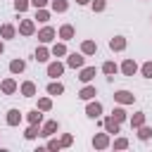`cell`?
Instances as JSON below:
<instances>
[{"label":"cell","mask_w":152,"mask_h":152,"mask_svg":"<svg viewBox=\"0 0 152 152\" xmlns=\"http://www.w3.org/2000/svg\"><path fill=\"white\" fill-rule=\"evenodd\" d=\"M48 71H50V76H52V78H57V76L62 74V64H50V69H48Z\"/></svg>","instance_id":"1"},{"label":"cell","mask_w":152,"mask_h":152,"mask_svg":"<svg viewBox=\"0 0 152 152\" xmlns=\"http://www.w3.org/2000/svg\"><path fill=\"white\" fill-rule=\"evenodd\" d=\"M69 64H71V66H81V64H83V57H81V55H71V57H69Z\"/></svg>","instance_id":"2"},{"label":"cell","mask_w":152,"mask_h":152,"mask_svg":"<svg viewBox=\"0 0 152 152\" xmlns=\"http://www.w3.org/2000/svg\"><path fill=\"white\" fill-rule=\"evenodd\" d=\"M116 100H121V102H131V100H133V95H131V93H126V90H121V93H116Z\"/></svg>","instance_id":"3"},{"label":"cell","mask_w":152,"mask_h":152,"mask_svg":"<svg viewBox=\"0 0 152 152\" xmlns=\"http://www.w3.org/2000/svg\"><path fill=\"white\" fill-rule=\"evenodd\" d=\"M100 112H102V107H100V104H97V102H95V104H90V107H88V114H90V116H97V114H100Z\"/></svg>","instance_id":"4"},{"label":"cell","mask_w":152,"mask_h":152,"mask_svg":"<svg viewBox=\"0 0 152 152\" xmlns=\"http://www.w3.org/2000/svg\"><path fill=\"white\" fill-rule=\"evenodd\" d=\"M48 93H50V95H59V93H62V86H59V83H52V86L48 88Z\"/></svg>","instance_id":"5"},{"label":"cell","mask_w":152,"mask_h":152,"mask_svg":"<svg viewBox=\"0 0 152 152\" xmlns=\"http://www.w3.org/2000/svg\"><path fill=\"white\" fill-rule=\"evenodd\" d=\"M40 40H50L52 38V28H45V31H40V36H38Z\"/></svg>","instance_id":"6"},{"label":"cell","mask_w":152,"mask_h":152,"mask_svg":"<svg viewBox=\"0 0 152 152\" xmlns=\"http://www.w3.org/2000/svg\"><path fill=\"white\" fill-rule=\"evenodd\" d=\"M124 71H126L128 76H133V71H135V64H133V62H126V64H124Z\"/></svg>","instance_id":"7"},{"label":"cell","mask_w":152,"mask_h":152,"mask_svg":"<svg viewBox=\"0 0 152 152\" xmlns=\"http://www.w3.org/2000/svg\"><path fill=\"white\" fill-rule=\"evenodd\" d=\"M93 76H95V69H86V71L81 74V78H83V81H90Z\"/></svg>","instance_id":"8"},{"label":"cell","mask_w":152,"mask_h":152,"mask_svg":"<svg viewBox=\"0 0 152 152\" xmlns=\"http://www.w3.org/2000/svg\"><path fill=\"white\" fill-rule=\"evenodd\" d=\"M7 121H10V124H17V121H19V112H17V109H12V112H10V116H7Z\"/></svg>","instance_id":"9"},{"label":"cell","mask_w":152,"mask_h":152,"mask_svg":"<svg viewBox=\"0 0 152 152\" xmlns=\"http://www.w3.org/2000/svg\"><path fill=\"white\" fill-rule=\"evenodd\" d=\"M142 74H145L147 78H152V62H147V64L142 66Z\"/></svg>","instance_id":"10"},{"label":"cell","mask_w":152,"mask_h":152,"mask_svg":"<svg viewBox=\"0 0 152 152\" xmlns=\"http://www.w3.org/2000/svg\"><path fill=\"white\" fill-rule=\"evenodd\" d=\"M10 69H12V71H21V69H24V62H12Z\"/></svg>","instance_id":"11"},{"label":"cell","mask_w":152,"mask_h":152,"mask_svg":"<svg viewBox=\"0 0 152 152\" xmlns=\"http://www.w3.org/2000/svg\"><path fill=\"white\" fill-rule=\"evenodd\" d=\"M93 95H95V90H93V88H86V90L81 93V97H83V100H88V97H93Z\"/></svg>","instance_id":"12"},{"label":"cell","mask_w":152,"mask_h":152,"mask_svg":"<svg viewBox=\"0 0 152 152\" xmlns=\"http://www.w3.org/2000/svg\"><path fill=\"white\" fill-rule=\"evenodd\" d=\"M21 31H24V33H31V31H33L31 21H24V24H21Z\"/></svg>","instance_id":"13"},{"label":"cell","mask_w":152,"mask_h":152,"mask_svg":"<svg viewBox=\"0 0 152 152\" xmlns=\"http://www.w3.org/2000/svg\"><path fill=\"white\" fill-rule=\"evenodd\" d=\"M71 33H74L71 26H64V28H62V36H64V38H71Z\"/></svg>","instance_id":"14"},{"label":"cell","mask_w":152,"mask_h":152,"mask_svg":"<svg viewBox=\"0 0 152 152\" xmlns=\"http://www.w3.org/2000/svg\"><path fill=\"white\" fill-rule=\"evenodd\" d=\"M112 48H116V50H121V48H124V40H121V38H116V40H112Z\"/></svg>","instance_id":"15"},{"label":"cell","mask_w":152,"mask_h":152,"mask_svg":"<svg viewBox=\"0 0 152 152\" xmlns=\"http://www.w3.org/2000/svg\"><path fill=\"white\" fill-rule=\"evenodd\" d=\"M104 71H107V74H114V71H116V66H114L112 62H107V64H104Z\"/></svg>","instance_id":"16"},{"label":"cell","mask_w":152,"mask_h":152,"mask_svg":"<svg viewBox=\"0 0 152 152\" xmlns=\"http://www.w3.org/2000/svg\"><path fill=\"white\" fill-rule=\"evenodd\" d=\"M64 7H66L64 0H55V10H64Z\"/></svg>","instance_id":"17"},{"label":"cell","mask_w":152,"mask_h":152,"mask_svg":"<svg viewBox=\"0 0 152 152\" xmlns=\"http://www.w3.org/2000/svg\"><path fill=\"white\" fill-rule=\"evenodd\" d=\"M36 57L43 62V59H48V52H45V50H38V52H36Z\"/></svg>","instance_id":"18"},{"label":"cell","mask_w":152,"mask_h":152,"mask_svg":"<svg viewBox=\"0 0 152 152\" xmlns=\"http://www.w3.org/2000/svg\"><path fill=\"white\" fill-rule=\"evenodd\" d=\"M55 128H57V124H48V126H45V135H50Z\"/></svg>","instance_id":"19"},{"label":"cell","mask_w":152,"mask_h":152,"mask_svg":"<svg viewBox=\"0 0 152 152\" xmlns=\"http://www.w3.org/2000/svg\"><path fill=\"white\" fill-rule=\"evenodd\" d=\"M107 128H109V131H112V133H116V131H119V128H116V124H114V121H112V119H109V121H107Z\"/></svg>","instance_id":"20"},{"label":"cell","mask_w":152,"mask_h":152,"mask_svg":"<svg viewBox=\"0 0 152 152\" xmlns=\"http://www.w3.org/2000/svg\"><path fill=\"white\" fill-rule=\"evenodd\" d=\"M17 10H26V0H17Z\"/></svg>","instance_id":"21"},{"label":"cell","mask_w":152,"mask_h":152,"mask_svg":"<svg viewBox=\"0 0 152 152\" xmlns=\"http://www.w3.org/2000/svg\"><path fill=\"white\" fill-rule=\"evenodd\" d=\"M83 50H86V52H93V50H95V45H93V43H86V45H83Z\"/></svg>","instance_id":"22"},{"label":"cell","mask_w":152,"mask_h":152,"mask_svg":"<svg viewBox=\"0 0 152 152\" xmlns=\"http://www.w3.org/2000/svg\"><path fill=\"white\" fill-rule=\"evenodd\" d=\"M55 55H64V45H55Z\"/></svg>","instance_id":"23"},{"label":"cell","mask_w":152,"mask_h":152,"mask_svg":"<svg viewBox=\"0 0 152 152\" xmlns=\"http://www.w3.org/2000/svg\"><path fill=\"white\" fill-rule=\"evenodd\" d=\"M5 90H7V93H12V90H14V83H12V81H7V83H5Z\"/></svg>","instance_id":"24"},{"label":"cell","mask_w":152,"mask_h":152,"mask_svg":"<svg viewBox=\"0 0 152 152\" xmlns=\"http://www.w3.org/2000/svg\"><path fill=\"white\" fill-rule=\"evenodd\" d=\"M24 93H26V95H31V93H33V86H31V83H26V86H24Z\"/></svg>","instance_id":"25"},{"label":"cell","mask_w":152,"mask_h":152,"mask_svg":"<svg viewBox=\"0 0 152 152\" xmlns=\"http://www.w3.org/2000/svg\"><path fill=\"white\" fill-rule=\"evenodd\" d=\"M31 121H33V124L40 121V114H38V112H31Z\"/></svg>","instance_id":"26"},{"label":"cell","mask_w":152,"mask_h":152,"mask_svg":"<svg viewBox=\"0 0 152 152\" xmlns=\"http://www.w3.org/2000/svg\"><path fill=\"white\" fill-rule=\"evenodd\" d=\"M2 33H5L7 38H10V36H12V26H5V28H2Z\"/></svg>","instance_id":"27"},{"label":"cell","mask_w":152,"mask_h":152,"mask_svg":"<svg viewBox=\"0 0 152 152\" xmlns=\"http://www.w3.org/2000/svg\"><path fill=\"white\" fill-rule=\"evenodd\" d=\"M114 116H116V121H121V119H124V112H121V109H116V112H114Z\"/></svg>","instance_id":"28"},{"label":"cell","mask_w":152,"mask_h":152,"mask_svg":"<svg viewBox=\"0 0 152 152\" xmlns=\"http://www.w3.org/2000/svg\"><path fill=\"white\" fill-rule=\"evenodd\" d=\"M95 7H97V10H102V7H104V2H102V0H95Z\"/></svg>","instance_id":"29"},{"label":"cell","mask_w":152,"mask_h":152,"mask_svg":"<svg viewBox=\"0 0 152 152\" xmlns=\"http://www.w3.org/2000/svg\"><path fill=\"white\" fill-rule=\"evenodd\" d=\"M33 5H36V7H43V5H45V0H33Z\"/></svg>","instance_id":"30"},{"label":"cell","mask_w":152,"mask_h":152,"mask_svg":"<svg viewBox=\"0 0 152 152\" xmlns=\"http://www.w3.org/2000/svg\"><path fill=\"white\" fill-rule=\"evenodd\" d=\"M78 2H81V5H86V2H88V0H78Z\"/></svg>","instance_id":"31"},{"label":"cell","mask_w":152,"mask_h":152,"mask_svg":"<svg viewBox=\"0 0 152 152\" xmlns=\"http://www.w3.org/2000/svg\"><path fill=\"white\" fill-rule=\"evenodd\" d=\"M0 52H2V45H0Z\"/></svg>","instance_id":"32"}]
</instances>
